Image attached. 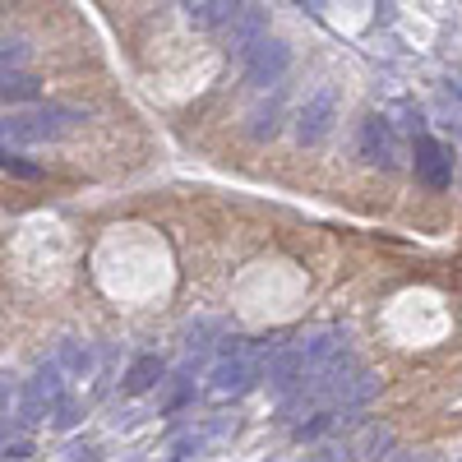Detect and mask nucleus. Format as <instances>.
<instances>
[{
    "label": "nucleus",
    "mask_w": 462,
    "mask_h": 462,
    "mask_svg": "<svg viewBox=\"0 0 462 462\" xmlns=\"http://www.w3.org/2000/svg\"><path fill=\"white\" fill-rule=\"evenodd\" d=\"M273 352H278L273 342H268V346L259 342L254 352H245V356L217 361L213 374H208V383H204V398H208V402H236V398L254 393L259 379H263V365H268V356H273Z\"/></svg>",
    "instance_id": "obj_1"
},
{
    "label": "nucleus",
    "mask_w": 462,
    "mask_h": 462,
    "mask_svg": "<svg viewBox=\"0 0 462 462\" xmlns=\"http://www.w3.org/2000/svg\"><path fill=\"white\" fill-rule=\"evenodd\" d=\"M74 125H84V111L74 106H37V111H19L10 121H0V139L10 143H47L69 134Z\"/></svg>",
    "instance_id": "obj_2"
},
{
    "label": "nucleus",
    "mask_w": 462,
    "mask_h": 462,
    "mask_svg": "<svg viewBox=\"0 0 462 462\" xmlns=\"http://www.w3.org/2000/svg\"><path fill=\"white\" fill-rule=\"evenodd\" d=\"M356 152L361 162L379 167V171H398L402 167V152H398V130L389 116H365L361 130H356Z\"/></svg>",
    "instance_id": "obj_3"
},
{
    "label": "nucleus",
    "mask_w": 462,
    "mask_h": 462,
    "mask_svg": "<svg viewBox=\"0 0 462 462\" xmlns=\"http://www.w3.org/2000/svg\"><path fill=\"white\" fill-rule=\"evenodd\" d=\"M333 121H337V88L319 84L310 97L300 102V111H296V139L300 143H319V139H328Z\"/></svg>",
    "instance_id": "obj_4"
},
{
    "label": "nucleus",
    "mask_w": 462,
    "mask_h": 462,
    "mask_svg": "<svg viewBox=\"0 0 462 462\" xmlns=\"http://www.w3.org/2000/svg\"><path fill=\"white\" fill-rule=\"evenodd\" d=\"M291 69V47L278 37H263V42L245 56V84L250 88H278Z\"/></svg>",
    "instance_id": "obj_5"
},
{
    "label": "nucleus",
    "mask_w": 462,
    "mask_h": 462,
    "mask_svg": "<svg viewBox=\"0 0 462 462\" xmlns=\"http://www.w3.org/2000/svg\"><path fill=\"white\" fill-rule=\"evenodd\" d=\"M263 37H268V10L263 5H236V14H231V23H226V51L250 56Z\"/></svg>",
    "instance_id": "obj_6"
},
{
    "label": "nucleus",
    "mask_w": 462,
    "mask_h": 462,
    "mask_svg": "<svg viewBox=\"0 0 462 462\" xmlns=\"http://www.w3.org/2000/svg\"><path fill=\"white\" fill-rule=\"evenodd\" d=\"M416 176L426 180L430 189H448L453 185V152L435 134H420L416 139Z\"/></svg>",
    "instance_id": "obj_7"
},
{
    "label": "nucleus",
    "mask_w": 462,
    "mask_h": 462,
    "mask_svg": "<svg viewBox=\"0 0 462 462\" xmlns=\"http://www.w3.org/2000/svg\"><path fill=\"white\" fill-rule=\"evenodd\" d=\"M296 352H300V361H305V370H324L328 361H337L342 352H346V333L342 328H315V333H305V337H296L291 342Z\"/></svg>",
    "instance_id": "obj_8"
},
{
    "label": "nucleus",
    "mask_w": 462,
    "mask_h": 462,
    "mask_svg": "<svg viewBox=\"0 0 462 462\" xmlns=\"http://www.w3.org/2000/svg\"><path fill=\"white\" fill-rule=\"evenodd\" d=\"M51 361L65 370V379H88V374H93V365H97L93 346H88V342H79V337H65V342L56 346V356H51Z\"/></svg>",
    "instance_id": "obj_9"
},
{
    "label": "nucleus",
    "mask_w": 462,
    "mask_h": 462,
    "mask_svg": "<svg viewBox=\"0 0 462 462\" xmlns=\"http://www.w3.org/2000/svg\"><path fill=\"white\" fill-rule=\"evenodd\" d=\"M162 374H167L162 356H139V361L125 370V379H121V393H125V398H139V393L152 389V383H162Z\"/></svg>",
    "instance_id": "obj_10"
},
{
    "label": "nucleus",
    "mask_w": 462,
    "mask_h": 462,
    "mask_svg": "<svg viewBox=\"0 0 462 462\" xmlns=\"http://www.w3.org/2000/svg\"><path fill=\"white\" fill-rule=\"evenodd\" d=\"M393 444H398L393 426H365V430L356 435L352 453H356L361 462H379V457H389V453H393Z\"/></svg>",
    "instance_id": "obj_11"
},
{
    "label": "nucleus",
    "mask_w": 462,
    "mask_h": 462,
    "mask_svg": "<svg viewBox=\"0 0 462 462\" xmlns=\"http://www.w3.org/2000/svg\"><path fill=\"white\" fill-rule=\"evenodd\" d=\"M180 10H185V19L195 28H226L231 14H236L231 0H189V5H180Z\"/></svg>",
    "instance_id": "obj_12"
},
{
    "label": "nucleus",
    "mask_w": 462,
    "mask_h": 462,
    "mask_svg": "<svg viewBox=\"0 0 462 462\" xmlns=\"http://www.w3.org/2000/svg\"><path fill=\"white\" fill-rule=\"evenodd\" d=\"M42 93V79L28 69H0V102H32Z\"/></svg>",
    "instance_id": "obj_13"
},
{
    "label": "nucleus",
    "mask_w": 462,
    "mask_h": 462,
    "mask_svg": "<svg viewBox=\"0 0 462 462\" xmlns=\"http://www.w3.org/2000/svg\"><path fill=\"white\" fill-rule=\"evenodd\" d=\"M222 430H226V420H217V426H204V430H185V435L171 439V453H176V457H189V453H199V448H204L213 435H222Z\"/></svg>",
    "instance_id": "obj_14"
},
{
    "label": "nucleus",
    "mask_w": 462,
    "mask_h": 462,
    "mask_svg": "<svg viewBox=\"0 0 462 462\" xmlns=\"http://www.w3.org/2000/svg\"><path fill=\"white\" fill-rule=\"evenodd\" d=\"M333 426H337V411L319 407V411H310V420H296V439H324Z\"/></svg>",
    "instance_id": "obj_15"
},
{
    "label": "nucleus",
    "mask_w": 462,
    "mask_h": 462,
    "mask_svg": "<svg viewBox=\"0 0 462 462\" xmlns=\"http://www.w3.org/2000/svg\"><path fill=\"white\" fill-rule=\"evenodd\" d=\"M278 116H282L278 97L268 102V106H254V111H250V134H254V139H273V134H278Z\"/></svg>",
    "instance_id": "obj_16"
},
{
    "label": "nucleus",
    "mask_w": 462,
    "mask_h": 462,
    "mask_svg": "<svg viewBox=\"0 0 462 462\" xmlns=\"http://www.w3.org/2000/svg\"><path fill=\"white\" fill-rule=\"evenodd\" d=\"M28 60V47L14 42V37H0V69H19Z\"/></svg>",
    "instance_id": "obj_17"
},
{
    "label": "nucleus",
    "mask_w": 462,
    "mask_h": 462,
    "mask_svg": "<svg viewBox=\"0 0 462 462\" xmlns=\"http://www.w3.org/2000/svg\"><path fill=\"white\" fill-rule=\"evenodd\" d=\"M352 457H356V453H352V444H342V439H328V444H324V448H319V453H315L310 462H352Z\"/></svg>",
    "instance_id": "obj_18"
},
{
    "label": "nucleus",
    "mask_w": 462,
    "mask_h": 462,
    "mask_svg": "<svg viewBox=\"0 0 462 462\" xmlns=\"http://www.w3.org/2000/svg\"><path fill=\"white\" fill-rule=\"evenodd\" d=\"M0 167H5V171H14V176H37V167H32V162L14 158V152H5V148H0Z\"/></svg>",
    "instance_id": "obj_19"
},
{
    "label": "nucleus",
    "mask_w": 462,
    "mask_h": 462,
    "mask_svg": "<svg viewBox=\"0 0 462 462\" xmlns=\"http://www.w3.org/2000/svg\"><path fill=\"white\" fill-rule=\"evenodd\" d=\"M10 402H19V389H14V383H5V379H0V407H10Z\"/></svg>",
    "instance_id": "obj_20"
},
{
    "label": "nucleus",
    "mask_w": 462,
    "mask_h": 462,
    "mask_svg": "<svg viewBox=\"0 0 462 462\" xmlns=\"http://www.w3.org/2000/svg\"><path fill=\"white\" fill-rule=\"evenodd\" d=\"M69 462H93V444H74L69 448Z\"/></svg>",
    "instance_id": "obj_21"
},
{
    "label": "nucleus",
    "mask_w": 462,
    "mask_h": 462,
    "mask_svg": "<svg viewBox=\"0 0 462 462\" xmlns=\"http://www.w3.org/2000/svg\"><path fill=\"white\" fill-rule=\"evenodd\" d=\"M32 453V444L28 439H19V444H5V457H28Z\"/></svg>",
    "instance_id": "obj_22"
}]
</instances>
